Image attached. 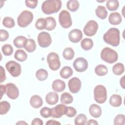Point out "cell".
Listing matches in <instances>:
<instances>
[{
	"instance_id": "6da1fadb",
	"label": "cell",
	"mask_w": 125,
	"mask_h": 125,
	"mask_svg": "<svg viewBox=\"0 0 125 125\" xmlns=\"http://www.w3.org/2000/svg\"><path fill=\"white\" fill-rule=\"evenodd\" d=\"M104 41L107 44L113 46L119 45L120 41V31L116 28H111L104 34L103 36Z\"/></svg>"
},
{
	"instance_id": "7a4b0ae2",
	"label": "cell",
	"mask_w": 125,
	"mask_h": 125,
	"mask_svg": "<svg viewBox=\"0 0 125 125\" xmlns=\"http://www.w3.org/2000/svg\"><path fill=\"white\" fill-rule=\"evenodd\" d=\"M62 1L60 0H47L42 5V11L49 15L58 12L61 8Z\"/></svg>"
},
{
	"instance_id": "3957f363",
	"label": "cell",
	"mask_w": 125,
	"mask_h": 125,
	"mask_svg": "<svg viewBox=\"0 0 125 125\" xmlns=\"http://www.w3.org/2000/svg\"><path fill=\"white\" fill-rule=\"evenodd\" d=\"M101 58L106 62L113 63L118 60V55L114 50L109 47H105L101 52Z\"/></svg>"
},
{
	"instance_id": "277c9868",
	"label": "cell",
	"mask_w": 125,
	"mask_h": 125,
	"mask_svg": "<svg viewBox=\"0 0 125 125\" xmlns=\"http://www.w3.org/2000/svg\"><path fill=\"white\" fill-rule=\"evenodd\" d=\"M33 20V13L29 11L24 10L23 11L18 17V24L21 27H25L32 22Z\"/></svg>"
},
{
	"instance_id": "5b68a950",
	"label": "cell",
	"mask_w": 125,
	"mask_h": 125,
	"mask_svg": "<svg viewBox=\"0 0 125 125\" xmlns=\"http://www.w3.org/2000/svg\"><path fill=\"white\" fill-rule=\"evenodd\" d=\"M95 101L99 104L104 103L107 99L106 88L103 85H98L94 89Z\"/></svg>"
},
{
	"instance_id": "8992f818",
	"label": "cell",
	"mask_w": 125,
	"mask_h": 125,
	"mask_svg": "<svg viewBox=\"0 0 125 125\" xmlns=\"http://www.w3.org/2000/svg\"><path fill=\"white\" fill-rule=\"evenodd\" d=\"M5 67L11 75L14 77H18L21 74V65L14 61L8 62L5 64Z\"/></svg>"
},
{
	"instance_id": "52a82bcc",
	"label": "cell",
	"mask_w": 125,
	"mask_h": 125,
	"mask_svg": "<svg viewBox=\"0 0 125 125\" xmlns=\"http://www.w3.org/2000/svg\"><path fill=\"white\" fill-rule=\"evenodd\" d=\"M47 61L49 68L52 70H57L60 67L61 62L59 57L56 53H50L47 57Z\"/></svg>"
},
{
	"instance_id": "ba28073f",
	"label": "cell",
	"mask_w": 125,
	"mask_h": 125,
	"mask_svg": "<svg viewBox=\"0 0 125 125\" xmlns=\"http://www.w3.org/2000/svg\"><path fill=\"white\" fill-rule=\"evenodd\" d=\"M59 21L61 26L68 28L72 25V21L70 13L66 10H62L59 14Z\"/></svg>"
},
{
	"instance_id": "9c48e42d",
	"label": "cell",
	"mask_w": 125,
	"mask_h": 125,
	"mask_svg": "<svg viewBox=\"0 0 125 125\" xmlns=\"http://www.w3.org/2000/svg\"><path fill=\"white\" fill-rule=\"evenodd\" d=\"M37 40L39 45L42 48L47 47L52 42L51 36L48 33L46 32L40 33L38 36Z\"/></svg>"
},
{
	"instance_id": "30bf717a",
	"label": "cell",
	"mask_w": 125,
	"mask_h": 125,
	"mask_svg": "<svg viewBox=\"0 0 125 125\" xmlns=\"http://www.w3.org/2000/svg\"><path fill=\"white\" fill-rule=\"evenodd\" d=\"M98 29L97 22L93 20L89 21L83 28V32L87 36H93L96 33Z\"/></svg>"
},
{
	"instance_id": "8fae6325",
	"label": "cell",
	"mask_w": 125,
	"mask_h": 125,
	"mask_svg": "<svg viewBox=\"0 0 125 125\" xmlns=\"http://www.w3.org/2000/svg\"><path fill=\"white\" fill-rule=\"evenodd\" d=\"M73 65L76 71L82 72L87 69L88 67V62L85 59L80 57L77 58L74 61Z\"/></svg>"
},
{
	"instance_id": "7c38bea8",
	"label": "cell",
	"mask_w": 125,
	"mask_h": 125,
	"mask_svg": "<svg viewBox=\"0 0 125 125\" xmlns=\"http://www.w3.org/2000/svg\"><path fill=\"white\" fill-rule=\"evenodd\" d=\"M67 109V106L63 104H59L51 108V117L54 118H61L62 115H65Z\"/></svg>"
},
{
	"instance_id": "4fadbf2b",
	"label": "cell",
	"mask_w": 125,
	"mask_h": 125,
	"mask_svg": "<svg viewBox=\"0 0 125 125\" xmlns=\"http://www.w3.org/2000/svg\"><path fill=\"white\" fill-rule=\"evenodd\" d=\"M6 95L11 99H16L19 95V91L16 85L13 83H8L6 85Z\"/></svg>"
},
{
	"instance_id": "5bb4252c",
	"label": "cell",
	"mask_w": 125,
	"mask_h": 125,
	"mask_svg": "<svg viewBox=\"0 0 125 125\" xmlns=\"http://www.w3.org/2000/svg\"><path fill=\"white\" fill-rule=\"evenodd\" d=\"M81 81L77 77H73L71 79L68 83L70 91L72 93H78L81 88Z\"/></svg>"
},
{
	"instance_id": "9a60e30c",
	"label": "cell",
	"mask_w": 125,
	"mask_h": 125,
	"mask_svg": "<svg viewBox=\"0 0 125 125\" xmlns=\"http://www.w3.org/2000/svg\"><path fill=\"white\" fill-rule=\"evenodd\" d=\"M68 38L72 42H78L83 38L82 32L78 29H73L69 33Z\"/></svg>"
},
{
	"instance_id": "2e32d148",
	"label": "cell",
	"mask_w": 125,
	"mask_h": 125,
	"mask_svg": "<svg viewBox=\"0 0 125 125\" xmlns=\"http://www.w3.org/2000/svg\"><path fill=\"white\" fill-rule=\"evenodd\" d=\"M52 88L55 92H61L64 90L65 83L62 80L57 79L53 81L52 84Z\"/></svg>"
},
{
	"instance_id": "e0dca14e",
	"label": "cell",
	"mask_w": 125,
	"mask_h": 125,
	"mask_svg": "<svg viewBox=\"0 0 125 125\" xmlns=\"http://www.w3.org/2000/svg\"><path fill=\"white\" fill-rule=\"evenodd\" d=\"M59 100L58 94L54 92H50L45 96V101L46 103L50 105L56 104Z\"/></svg>"
},
{
	"instance_id": "ac0fdd59",
	"label": "cell",
	"mask_w": 125,
	"mask_h": 125,
	"mask_svg": "<svg viewBox=\"0 0 125 125\" xmlns=\"http://www.w3.org/2000/svg\"><path fill=\"white\" fill-rule=\"evenodd\" d=\"M122 17L120 14L118 12L111 13L108 17V21L112 25L119 24L122 22Z\"/></svg>"
},
{
	"instance_id": "d6986e66",
	"label": "cell",
	"mask_w": 125,
	"mask_h": 125,
	"mask_svg": "<svg viewBox=\"0 0 125 125\" xmlns=\"http://www.w3.org/2000/svg\"><path fill=\"white\" fill-rule=\"evenodd\" d=\"M90 114L94 118H99L102 114V109L101 107L96 104H92L89 108Z\"/></svg>"
},
{
	"instance_id": "ffe728a7",
	"label": "cell",
	"mask_w": 125,
	"mask_h": 125,
	"mask_svg": "<svg viewBox=\"0 0 125 125\" xmlns=\"http://www.w3.org/2000/svg\"><path fill=\"white\" fill-rule=\"evenodd\" d=\"M43 101L42 98L37 95L32 96L30 99V105L35 108H38L42 106Z\"/></svg>"
},
{
	"instance_id": "44dd1931",
	"label": "cell",
	"mask_w": 125,
	"mask_h": 125,
	"mask_svg": "<svg viewBox=\"0 0 125 125\" xmlns=\"http://www.w3.org/2000/svg\"><path fill=\"white\" fill-rule=\"evenodd\" d=\"M122 99L120 95L117 94L112 95L109 99V104L114 107H119L122 104Z\"/></svg>"
},
{
	"instance_id": "7402d4cb",
	"label": "cell",
	"mask_w": 125,
	"mask_h": 125,
	"mask_svg": "<svg viewBox=\"0 0 125 125\" xmlns=\"http://www.w3.org/2000/svg\"><path fill=\"white\" fill-rule=\"evenodd\" d=\"M95 13L96 16L102 20L105 19L107 16V11L104 6L99 5L95 10Z\"/></svg>"
},
{
	"instance_id": "603a6c76",
	"label": "cell",
	"mask_w": 125,
	"mask_h": 125,
	"mask_svg": "<svg viewBox=\"0 0 125 125\" xmlns=\"http://www.w3.org/2000/svg\"><path fill=\"white\" fill-rule=\"evenodd\" d=\"M24 48L29 53L34 52L36 48V44L35 41L32 39H27Z\"/></svg>"
},
{
	"instance_id": "cb8c5ba5",
	"label": "cell",
	"mask_w": 125,
	"mask_h": 125,
	"mask_svg": "<svg viewBox=\"0 0 125 125\" xmlns=\"http://www.w3.org/2000/svg\"><path fill=\"white\" fill-rule=\"evenodd\" d=\"M27 39L24 36H18L16 38H15L13 41L14 44L17 48L24 47Z\"/></svg>"
},
{
	"instance_id": "d4e9b609",
	"label": "cell",
	"mask_w": 125,
	"mask_h": 125,
	"mask_svg": "<svg viewBox=\"0 0 125 125\" xmlns=\"http://www.w3.org/2000/svg\"><path fill=\"white\" fill-rule=\"evenodd\" d=\"M60 76L63 79H68L73 74V70L69 66H64L62 68L60 72Z\"/></svg>"
},
{
	"instance_id": "484cf974",
	"label": "cell",
	"mask_w": 125,
	"mask_h": 125,
	"mask_svg": "<svg viewBox=\"0 0 125 125\" xmlns=\"http://www.w3.org/2000/svg\"><path fill=\"white\" fill-rule=\"evenodd\" d=\"M14 58L19 62H24L27 58L26 53L22 49H18L16 51L14 55Z\"/></svg>"
},
{
	"instance_id": "4316f807",
	"label": "cell",
	"mask_w": 125,
	"mask_h": 125,
	"mask_svg": "<svg viewBox=\"0 0 125 125\" xmlns=\"http://www.w3.org/2000/svg\"><path fill=\"white\" fill-rule=\"evenodd\" d=\"M82 48L84 50H89L91 49L93 46V41L89 38H84L81 43Z\"/></svg>"
},
{
	"instance_id": "83f0119b",
	"label": "cell",
	"mask_w": 125,
	"mask_h": 125,
	"mask_svg": "<svg viewBox=\"0 0 125 125\" xmlns=\"http://www.w3.org/2000/svg\"><path fill=\"white\" fill-rule=\"evenodd\" d=\"M95 73L100 76H103L108 73V69L106 66L103 64H99L95 68Z\"/></svg>"
},
{
	"instance_id": "f1b7e54d",
	"label": "cell",
	"mask_w": 125,
	"mask_h": 125,
	"mask_svg": "<svg viewBox=\"0 0 125 125\" xmlns=\"http://www.w3.org/2000/svg\"><path fill=\"white\" fill-rule=\"evenodd\" d=\"M73 98L72 96L68 92L63 93L61 96V102L62 104H70L72 103Z\"/></svg>"
},
{
	"instance_id": "f546056e",
	"label": "cell",
	"mask_w": 125,
	"mask_h": 125,
	"mask_svg": "<svg viewBox=\"0 0 125 125\" xmlns=\"http://www.w3.org/2000/svg\"><path fill=\"white\" fill-rule=\"evenodd\" d=\"M46 20V29L48 31L53 30L56 26V21L55 19L52 17H48L45 18Z\"/></svg>"
},
{
	"instance_id": "4dcf8cb0",
	"label": "cell",
	"mask_w": 125,
	"mask_h": 125,
	"mask_svg": "<svg viewBox=\"0 0 125 125\" xmlns=\"http://www.w3.org/2000/svg\"><path fill=\"white\" fill-rule=\"evenodd\" d=\"M67 8L71 12L77 11L79 7V2L76 0H70L67 2Z\"/></svg>"
},
{
	"instance_id": "1f68e13d",
	"label": "cell",
	"mask_w": 125,
	"mask_h": 125,
	"mask_svg": "<svg viewBox=\"0 0 125 125\" xmlns=\"http://www.w3.org/2000/svg\"><path fill=\"white\" fill-rule=\"evenodd\" d=\"M125 71L124 65L122 63H117L114 64L112 67V72L116 75L122 74Z\"/></svg>"
},
{
	"instance_id": "d6a6232c",
	"label": "cell",
	"mask_w": 125,
	"mask_h": 125,
	"mask_svg": "<svg viewBox=\"0 0 125 125\" xmlns=\"http://www.w3.org/2000/svg\"><path fill=\"white\" fill-rule=\"evenodd\" d=\"M36 77L39 81H44L48 77V72L44 69H40L37 71L36 73Z\"/></svg>"
},
{
	"instance_id": "836d02e7",
	"label": "cell",
	"mask_w": 125,
	"mask_h": 125,
	"mask_svg": "<svg viewBox=\"0 0 125 125\" xmlns=\"http://www.w3.org/2000/svg\"><path fill=\"white\" fill-rule=\"evenodd\" d=\"M74 54V51L72 48L67 47L64 49L62 53V56L65 60H70L73 58Z\"/></svg>"
},
{
	"instance_id": "e575fe53",
	"label": "cell",
	"mask_w": 125,
	"mask_h": 125,
	"mask_svg": "<svg viewBox=\"0 0 125 125\" xmlns=\"http://www.w3.org/2000/svg\"><path fill=\"white\" fill-rule=\"evenodd\" d=\"M106 6L110 11H115L116 10L119 6V3L118 0H108L107 1Z\"/></svg>"
},
{
	"instance_id": "d590c367",
	"label": "cell",
	"mask_w": 125,
	"mask_h": 125,
	"mask_svg": "<svg viewBox=\"0 0 125 125\" xmlns=\"http://www.w3.org/2000/svg\"><path fill=\"white\" fill-rule=\"evenodd\" d=\"M10 108V104L7 101H1L0 103V114L4 115L6 114Z\"/></svg>"
},
{
	"instance_id": "8d00e7d4",
	"label": "cell",
	"mask_w": 125,
	"mask_h": 125,
	"mask_svg": "<svg viewBox=\"0 0 125 125\" xmlns=\"http://www.w3.org/2000/svg\"><path fill=\"white\" fill-rule=\"evenodd\" d=\"M87 117L83 114L78 115L75 119V124L76 125H84L87 123Z\"/></svg>"
},
{
	"instance_id": "74e56055",
	"label": "cell",
	"mask_w": 125,
	"mask_h": 125,
	"mask_svg": "<svg viewBox=\"0 0 125 125\" xmlns=\"http://www.w3.org/2000/svg\"><path fill=\"white\" fill-rule=\"evenodd\" d=\"M2 24L5 27L8 28H13L15 25L14 19L9 17H6L3 19Z\"/></svg>"
},
{
	"instance_id": "f35d334b",
	"label": "cell",
	"mask_w": 125,
	"mask_h": 125,
	"mask_svg": "<svg viewBox=\"0 0 125 125\" xmlns=\"http://www.w3.org/2000/svg\"><path fill=\"white\" fill-rule=\"evenodd\" d=\"M1 50L5 56H10L13 52L12 46L9 44H6L3 45L1 48Z\"/></svg>"
},
{
	"instance_id": "ab89813d",
	"label": "cell",
	"mask_w": 125,
	"mask_h": 125,
	"mask_svg": "<svg viewBox=\"0 0 125 125\" xmlns=\"http://www.w3.org/2000/svg\"><path fill=\"white\" fill-rule=\"evenodd\" d=\"M46 20L44 18L38 19L35 23V26L39 30H43L46 28Z\"/></svg>"
},
{
	"instance_id": "60d3db41",
	"label": "cell",
	"mask_w": 125,
	"mask_h": 125,
	"mask_svg": "<svg viewBox=\"0 0 125 125\" xmlns=\"http://www.w3.org/2000/svg\"><path fill=\"white\" fill-rule=\"evenodd\" d=\"M125 116L124 114H118L114 118V124L115 125H124L125 124Z\"/></svg>"
},
{
	"instance_id": "b9f144b4",
	"label": "cell",
	"mask_w": 125,
	"mask_h": 125,
	"mask_svg": "<svg viewBox=\"0 0 125 125\" xmlns=\"http://www.w3.org/2000/svg\"><path fill=\"white\" fill-rule=\"evenodd\" d=\"M52 110L51 108L47 107H44L42 108L40 110L41 115L44 118H49L51 116Z\"/></svg>"
},
{
	"instance_id": "7bdbcfd3",
	"label": "cell",
	"mask_w": 125,
	"mask_h": 125,
	"mask_svg": "<svg viewBox=\"0 0 125 125\" xmlns=\"http://www.w3.org/2000/svg\"><path fill=\"white\" fill-rule=\"evenodd\" d=\"M77 114V111L75 108L72 106H67V112L65 115L69 117H73Z\"/></svg>"
},
{
	"instance_id": "ee69618b",
	"label": "cell",
	"mask_w": 125,
	"mask_h": 125,
	"mask_svg": "<svg viewBox=\"0 0 125 125\" xmlns=\"http://www.w3.org/2000/svg\"><path fill=\"white\" fill-rule=\"evenodd\" d=\"M9 38L8 32L4 29L0 30V41L1 42L7 40Z\"/></svg>"
},
{
	"instance_id": "f6af8a7d",
	"label": "cell",
	"mask_w": 125,
	"mask_h": 125,
	"mask_svg": "<svg viewBox=\"0 0 125 125\" xmlns=\"http://www.w3.org/2000/svg\"><path fill=\"white\" fill-rule=\"evenodd\" d=\"M25 5L26 6L28 7L31 8V9H34L35 8L37 5L38 4V1H31V0H25Z\"/></svg>"
},
{
	"instance_id": "bcb514c9",
	"label": "cell",
	"mask_w": 125,
	"mask_h": 125,
	"mask_svg": "<svg viewBox=\"0 0 125 125\" xmlns=\"http://www.w3.org/2000/svg\"><path fill=\"white\" fill-rule=\"evenodd\" d=\"M0 83H2L6 79L5 72L4 69L2 66H0Z\"/></svg>"
},
{
	"instance_id": "7dc6e473",
	"label": "cell",
	"mask_w": 125,
	"mask_h": 125,
	"mask_svg": "<svg viewBox=\"0 0 125 125\" xmlns=\"http://www.w3.org/2000/svg\"><path fill=\"white\" fill-rule=\"evenodd\" d=\"M31 124L32 125H42L43 122L41 119L36 118L33 120Z\"/></svg>"
},
{
	"instance_id": "c3c4849f",
	"label": "cell",
	"mask_w": 125,
	"mask_h": 125,
	"mask_svg": "<svg viewBox=\"0 0 125 125\" xmlns=\"http://www.w3.org/2000/svg\"><path fill=\"white\" fill-rule=\"evenodd\" d=\"M46 125H61V123L57 121L54 120H48L45 124Z\"/></svg>"
},
{
	"instance_id": "681fc988",
	"label": "cell",
	"mask_w": 125,
	"mask_h": 125,
	"mask_svg": "<svg viewBox=\"0 0 125 125\" xmlns=\"http://www.w3.org/2000/svg\"><path fill=\"white\" fill-rule=\"evenodd\" d=\"M0 93H1V98L0 99L2 98V97L3 94H4L6 91V85L1 84L0 85Z\"/></svg>"
},
{
	"instance_id": "f907efd6",
	"label": "cell",
	"mask_w": 125,
	"mask_h": 125,
	"mask_svg": "<svg viewBox=\"0 0 125 125\" xmlns=\"http://www.w3.org/2000/svg\"><path fill=\"white\" fill-rule=\"evenodd\" d=\"M86 124L87 125H98V123L96 120H93V119H90V120H88V121H87V123H86Z\"/></svg>"
},
{
	"instance_id": "816d5d0a",
	"label": "cell",
	"mask_w": 125,
	"mask_h": 125,
	"mask_svg": "<svg viewBox=\"0 0 125 125\" xmlns=\"http://www.w3.org/2000/svg\"><path fill=\"white\" fill-rule=\"evenodd\" d=\"M124 79H125V76H123L121 79H120V84L121 86L123 88H125V83H124Z\"/></svg>"
},
{
	"instance_id": "f5cc1de1",
	"label": "cell",
	"mask_w": 125,
	"mask_h": 125,
	"mask_svg": "<svg viewBox=\"0 0 125 125\" xmlns=\"http://www.w3.org/2000/svg\"><path fill=\"white\" fill-rule=\"evenodd\" d=\"M16 125H28V124L26 122H25L23 121H21L17 123Z\"/></svg>"
}]
</instances>
